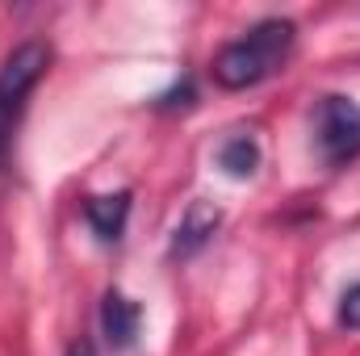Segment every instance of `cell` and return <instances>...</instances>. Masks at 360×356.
<instances>
[{"label":"cell","mask_w":360,"mask_h":356,"mask_svg":"<svg viewBox=\"0 0 360 356\" xmlns=\"http://www.w3.org/2000/svg\"><path fill=\"white\" fill-rule=\"evenodd\" d=\"M293 38H297L293 21L269 17V21L252 25L243 38L226 42V46L214 55V80H218V89L243 92V89L264 84L269 76H276V72L285 68V59H289V51H293Z\"/></svg>","instance_id":"1"},{"label":"cell","mask_w":360,"mask_h":356,"mask_svg":"<svg viewBox=\"0 0 360 356\" xmlns=\"http://www.w3.org/2000/svg\"><path fill=\"white\" fill-rule=\"evenodd\" d=\"M46 68H51V46L38 42V38L21 42L0 63V168H4V160L13 151V134H17V122L25 113V96L38 89Z\"/></svg>","instance_id":"2"},{"label":"cell","mask_w":360,"mask_h":356,"mask_svg":"<svg viewBox=\"0 0 360 356\" xmlns=\"http://www.w3.org/2000/svg\"><path fill=\"white\" fill-rule=\"evenodd\" d=\"M314 134L327 168H344L360 160V105L352 96H323L314 113Z\"/></svg>","instance_id":"3"},{"label":"cell","mask_w":360,"mask_h":356,"mask_svg":"<svg viewBox=\"0 0 360 356\" xmlns=\"http://www.w3.org/2000/svg\"><path fill=\"white\" fill-rule=\"evenodd\" d=\"M139 323H143V306H139V302H130L126 293L109 289V293H105V302H101V331H105V340H109V348H113V352L134 348Z\"/></svg>","instance_id":"4"},{"label":"cell","mask_w":360,"mask_h":356,"mask_svg":"<svg viewBox=\"0 0 360 356\" xmlns=\"http://www.w3.org/2000/svg\"><path fill=\"white\" fill-rule=\"evenodd\" d=\"M218 222H222V210H218V205H210V201H193V205L184 210L180 227H176L172 256H193L197 248H205L210 235L218 231Z\"/></svg>","instance_id":"5"},{"label":"cell","mask_w":360,"mask_h":356,"mask_svg":"<svg viewBox=\"0 0 360 356\" xmlns=\"http://www.w3.org/2000/svg\"><path fill=\"white\" fill-rule=\"evenodd\" d=\"M84 218L96 231L101 243H117L130 218V193H109V197H89L84 201Z\"/></svg>","instance_id":"6"},{"label":"cell","mask_w":360,"mask_h":356,"mask_svg":"<svg viewBox=\"0 0 360 356\" xmlns=\"http://www.w3.org/2000/svg\"><path fill=\"white\" fill-rule=\"evenodd\" d=\"M218 168L226 177H252L260 168V147L252 134H231L222 147H218Z\"/></svg>","instance_id":"7"},{"label":"cell","mask_w":360,"mask_h":356,"mask_svg":"<svg viewBox=\"0 0 360 356\" xmlns=\"http://www.w3.org/2000/svg\"><path fill=\"white\" fill-rule=\"evenodd\" d=\"M340 323L348 331H360V281L344 293V302H340Z\"/></svg>","instance_id":"8"},{"label":"cell","mask_w":360,"mask_h":356,"mask_svg":"<svg viewBox=\"0 0 360 356\" xmlns=\"http://www.w3.org/2000/svg\"><path fill=\"white\" fill-rule=\"evenodd\" d=\"M68 356H96V348H92L89 340H76V344L68 348Z\"/></svg>","instance_id":"9"}]
</instances>
